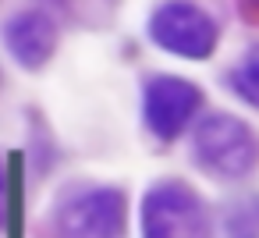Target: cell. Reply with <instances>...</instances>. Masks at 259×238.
<instances>
[{"label": "cell", "instance_id": "cell-1", "mask_svg": "<svg viewBox=\"0 0 259 238\" xmlns=\"http://www.w3.org/2000/svg\"><path fill=\"white\" fill-rule=\"evenodd\" d=\"M192 160L217 181H238L259 164V139L241 117L209 114L192 132Z\"/></svg>", "mask_w": 259, "mask_h": 238}, {"label": "cell", "instance_id": "cell-2", "mask_svg": "<svg viewBox=\"0 0 259 238\" xmlns=\"http://www.w3.org/2000/svg\"><path fill=\"white\" fill-rule=\"evenodd\" d=\"M142 238H213L209 213L185 181H156L142 195Z\"/></svg>", "mask_w": 259, "mask_h": 238}, {"label": "cell", "instance_id": "cell-3", "mask_svg": "<svg viewBox=\"0 0 259 238\" xmlns=\"http://www.w3.org/2000/svg\"><path fill=\"white\" fill-rule=\"evenodd\" d=\"M149 39L174 54V57H185V61H206L213 57L217 50V22L199 8V4H188V0H167L160 4L149 18Z\"/></svg>", "mask_w": 259, "mask_h": 238}, {"label": "cell", "instance_id": "cell-4", "mask_svg": "<svg viewBox=\"0 0 259 238\" xmlns=\"http://www.w3.org/2000/svg\"><path fill=\"white\" fill-rule=\"evenodd\" d=\"M128 203L121 188L96 185L68 199L57 213V238H121Z\"/></svg>", "mask_w": 259, "mask_h": 238}, {"label": "cell", "instance_id": "cell-5", "mask_svg": "<svg viewBox=\"0 0 259 238\" xmlns=\"http://www.w3.org/2000/svg\"><path fill=\"white\" fill-rule=\"evenodd\" d=\"M199 107H202V89L178 75L149 78L146 96H142V117L156 139H178L192 125Z\"/></svg>", "mask_w": 259, "mask_h": 238}, {"label": "cell", "instance_id": "cell-6", "mask_svg": "<svg viewBox=\"0 0 259 238\" xmlns=\"http://www.w3.org/2000/svg\"><path fill=\"white\" fill-rule=\"evenodd\" d=\"M4 43L22 68H43L57 50V25L43 11H18L4 25Z\"/></svg>", "mask_w": 259, "mask_h": 238}, {"label": "cell", "instance_id": "cell-7", "mask_svg": "<svg viewBox=\"0 0 259 238\" xmlns=\"http://www.w3.org/2000/svg\"><path fill=\"white\" fill-rule=\"evenodd\" d=\"M231 89H234L245 103L259 107V47H252V50L234 64V71H231Z\"/></svg>", "mask_w": 259, "mask_h": 238}, {"label": "cell", "instance_id": "cell-8", "mask_svg": "<svg viewBox=\"0 0 259 238\" xmlns=\"http://www.w3.org/2000/svg\"><path fill=\"white\" fill-rule=\"evenodd\" d=\"M227 238H259V199H241L227 213Z\"/></svg>", "mask_w": 259, "mask_h": 238}, {"label": "cell", "instance_id": "cell-9", "mask_svg": "<svg viewBox=\"0 0 259 238\" xmlns=\"http://www.w3.org/2000/svg\"><path fill=\"white\" fill-rule=\"evenodd\" d=\"M245 15L259 22V0H245Z\"/></svg>", "mask_w": 259, "mask_h": 238}, {"label": "cell", "instance_id": "cell-10", "mask_svg": "<svg viewBox=\"0 0 259 238\" xmlns=\"http://www.w3.org/2000/svg\"><path fill=\"white\" fill-rule=\"evenodd\" d=\"M0 203H4V171H0Z\"/></svg>", "mask_w": 259, "mask_h": 238}]
</instances>
